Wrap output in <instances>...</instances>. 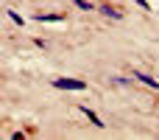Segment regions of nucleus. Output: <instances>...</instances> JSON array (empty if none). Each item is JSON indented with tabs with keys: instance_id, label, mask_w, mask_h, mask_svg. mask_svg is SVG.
Instances as JSON below:
<instances>
[{
	"instance_id": "f257e3e1",
	"label": "nucleus",
	"mask_w": 159,
	"mask_h": 140,
	"mask_svg": "<svg viewBox=\"0 0 159 140\" xmlns=\"http://www.w3.org/2000/svg\"><path fill=\"white\" fill-rule=\"evenodd\" d=\"M53 87H59V90H87V81H81V79H53Z\"/></svg>"
},
{
	"instance_id": "7ed1b4c3",
	"label": "nucleus",
	"mask_w": 159,
	"mask_h": 140,
	"mask_svg": "<svg viewBox=\"0 0 159 140\" xmlns=\"http://www.w3.org/2000/svg\"><path fill=\"white\" fill-rule=\"evenodd\" d=\"M134 79H140L143 84H148V87H154V90L159 87V81H157V79H151V76H145V73H134Z\"/></svg>"
},
{
	"instance_id": "6e6552de",
	"label": "nucleus",
	"mask_w": 159,
	"mask_h": 140,
	"mask_svg": "<svg viewBox=\"0 0 159 140\" xmlns=\"http://www.w3.org/2000/svg\"><path fill=\"white\" fill-rule=\"evenodd\" d=\"M134 3H137V6H143V8H145V11H151V6H148V3H145V0H134Z\"/></svg>"
},
{
	"instance_id": "0eeeda50",
	"label": "nucleus",
	"mask_w": 159,
	"mask_h": 140,
	"mask_svg": "<svg viewBox=\"0 0 159 140\" xmlns=\"http://www.w3.org/2000/svg\"><path fill=\"white\" fill-rule=\"evenodd\" d=\"M8 17H11V20H14V22H20V25H22V17H20V14H17V11H11V8H8Z\"/></svg>"
},
{
	"instance_id": "f03ea898",
	"label": "nucleus",
	"mask_w": 159,
	"mask_h": 140,
	"mask_svg": "<svg viewBox=\"0 0 159 140\" xmlns=\"http://www.w3.org/2000/svg\"><path fill=\"white\" fill-rule=\"evenodd\" d=\"M34 20H39V22H61L64 14H34Z\"/></svg>"
},
{
	"instance_id": "20e7f679",
	"label": "nucleus",
	"mask_w": 159,
	"mask_h": 140,
	"mask_svg": "<svg viewBox=\"0 0 159 140\" xmlns=\"http://www.w3.org/2000/svg\"><path fill=\"white\" fill-rule=\"evenodd\" d=\"M101 11H103L106 17H112V20H120V17H123V14H120L117 8H112V6H101Z\"/></svg>"
},
{
	"instance_id": "39448f33",
	"label": "nucleus",
	"mask_w": 159,
	"mask_h": 140,
	"mask_svg": "<svg viewBox=\"0 0 159 140\" xmlns=\"http://www.w3.org/2000/svg\"><path fill=\"white\" fill-rule=\"evenodd\" d=\"M81 109H84V115H87V118H89V121H92L95 126H103V121H101V118H98V115H95L92 109H87V107H81Z\"/></svg>"
},
{
	"instance_id": "423d86ee",
	"label": "nucleus",
	"mask_w": 159,
	"mask_h": 140,
	"mask_svg": "<svg viewBox=\"0 0 159 140\" xmlns=\"http://www.w3.org/2000/svg\"><path fill=\"white\" fill-rule=\"evenodd\" d=\"M73 3H75L78 8H84V11H89V8H92V3H87V0H73Z\"/></svg>"
}]
</instances>
